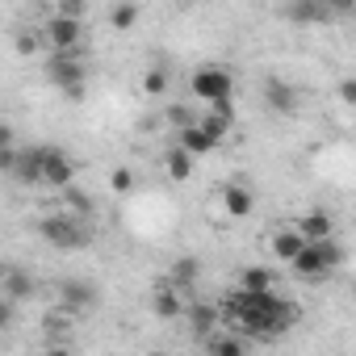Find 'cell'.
Listing matches in <instances>:
<instances>
[{
	"instance_id": "cell-28",
	"label": "cell",
	"mask_w": 356,
	"mask_h": 356,
	"mask_svg": "<svg viewBox=\"0 0 356 356\" xmlns=\"http://www.w3.org/2000/svg\"><path fill=\"white\" fill-rule=\"evenodd\" d=\"M109 189H113V193H130V189H134V172H130V168H113V172H109Z\"/></svg>"
},
{
	"instance_id": "cell-30",
	"label": "cell",
	"mask_w": 356,
	"mask_h": 356,
	"mask_svg": "<svg viewBox=\"0 0 356 356\" xmlns=\"http://www.w3.org/2000/svg\"><path fill=\"white\" fill-rule=\"evenodd\" d=\"M55 13H63V17H84V0H59V5H55Z\"/></svg>"
},
{
	"instance_id": "cell-24",
	"label": "cell",
	"mask_w": 356,
	"mask_h": 356,
	"mask_svg": "<svg viewBox=\"0 0 356 356\" xmlns=\"http://www.w3.org/2000/svg\"><path fill=\"white\" fill-rule=\"evenodd\" d=\"M59 193H63V202H67L72 214H80V218H92V214H97V202H92L88 193H80L76 185H67V189H59Z\"/></svg>"
},
{
	"instance_id": "cell-4",
	"label": "cell",
	"mask_w": 356,
	"mask_h": 356,
	"mask_svg": "<svg viewBox=\"0 0 356 356\" xmlns=\"http://www.w3.org/2000/svg\"><path fill=\"white\" fill-rule=\"evenodd\" d=\"M88 222L92 218H80L72 210H59V214H47L38 222V235L47 243H55V248H88L92 243V227Z\"/></svg>"
},
{
	"instance_id": "cell-17",
	"label": "cell",
	"mask_w": 356,
	"mask_h": 356,
	"mask_svg": "<svg viewBox=\"0 0 356 356\" xmlns=\"http://www.w3.org/2000/svg\"><path fill=\"white\" fill-rule=\"evenodd\" d=\"M193 163H197V159H193V155H189V151H185L181 143H176V147H172V151L163 155V172H168V181L185 185L189 176H193Z\"/></svg>"
},
{
	"instance_id": "cell-14",
	"label": "cell",
	"mask_w": 356,
	"mask_h": 356,
	"mask_svg": "<svg viewBox=\"0 0 356 356\" xmlns=\"http://www.w3.org/2000/svg\"><path fill=\"white\" fill-rule=\"evenodd\" d=\"M181 147H185V151L197 159V155H210V151L218 147V138H214V134H210V130H206L197 118H193L189 126H181Z\"/></svg>"
},
{
	"instance_id": "cell-31",
	"label": "cell",
	"mask_w": 356,
	"mask_h": 356,
	"mask_svg": "<svg viewBox=\"0 0 356 356\" xmlns=\"http://www.w3.org/2000/svg\"><path fill=\"white\" fill-rule=\"evenodd\" d=\"M323 5H327L331 17H348V13L356 9V0H323Z\"/></svg>"
},
{
	"instance_id": "cell-6",
	"label": "cell",
	"mask_w": 356,
	"mask_h": 356,
	"mask_svg": "<svg viewBox=\"0 0 356 356\" xmlns=\"http://www.w3.org/2000/svg\"><path fill=\"white\" fill-rule=\"evenodd\" d=\"M42 42H47L51 51H76V47L84 42V22L63 17V13H51V17L42 22Z\"/></svg>"
},
{
	"instance_id": "cell-8",
	"label": "cell",
	"mask_w": 356,
	"mask_h": 356,
	"mask_svg": "<svg viewBox=\"0 0 356 356\" xmlns=\"http://www.w3.org/2000/svg\"><path fill=\"white\" fill-rule=\"evenodd\" d=\"M248 343H252V339H248V335H239V331H235V327H227V323H218L214 331H206V335H202V348H206L210 356H243V352H248Z\"/></svg>"
},
{
	"instance_id": "cell-32",
	"label": "cell",
	"mask_w": 356,
	"mask_h": 356,
	"mask_svg": "<svg viewBox=\"0 0 356 356\" xmlns=\"http://www.w3.org/2000/svg\"><path fill=\"white\" fill-rule=\"evenodd\" d=\"M339 101H343V105H356V80H352V76L339 80Z\"/></svg>"
},
{
	"instance_id": "cell-18",
	"label": "cell",
	"mask_w": 356,
	"mask_h": 356,
	"mask_svg": "<svg viewBox=\"0 0 356 356\" xmlns=\"http://www.w3.org/2000/svg\"><path fill=\"white\" fill-rule=\"evenodd\" d=\"M222 210H227L231 218H248V214L256 210L252 189H243V185H222Z\"/></svg>"
},
{
	"instance_id": "cell-33",
	"label": "cell",
	"mask_w": 356,
	"mask_h": 356,
	"mask_svg": "<svg viewBox=\"0 0 356 356\" xmlns=\"http://www.w3.org/2000/svg\"><path fill=\"white\" fill-rule=\"evenodd\" d=\"M42 327H47V335H55V331H67V314H55V310H51V314L42 318Z\"/></svg>"
},
{
	"instance_id": "cell-11",
	"label": "cell",
	"mask_w": 356,
	"mask_h": 356,
	"mask_svg": "<svg viewBox=\"0 0 356 356\" xmlns=\"http://www.w3.org/2000/svg\"><path fill=\"white\" fill-rule=\"evenodd\" d=\"M97 285L92 281H80V277H72V281H63L59 285V302L67 306V310H92L97 306Z\"/></svg>"
},
{
	"instance_id": "cell-26",
	"label": "cell",
	"mask_w": 356,
	"mask_h": 356,
	"mask_svg": "<svg viewBox=\"0 0 356 356\" xmlns=\"http://www.w3.org/2000/svg\"><path fill=\"white\" fill-rule=\"evenodd\" d=\"M143 92H147V97H163V92H168V72H163V67H151V72L143 76Z\"/></svg>"
},
{
	"instance_id": "cell-20",
	"label": "cell",
	"mask_w": 356,
	"mask_h": 356,
	"mask_svg": "<svg viewBox=\"0 0 356 356\" xmlns=\"http://www.w3.org/2000/svg\"><path fill=\"white\" fill-rule=\"evenodd\" d=\"M151 310H155L159 318H181V314H185V298H181V289H176V285H163V289H155V298H151Z\"/></svg>"
},
{
	"instance_id": "cell-12",
	"label": "cell",
	"mask_w": 356,
	"mask_h": 356,
	"mask_svg": "<svg viewBox=\"0 0 356 356\" xmlns=\"http://www.w3.org/2000/svg\"><path fill=\"white\" fill-rule=\"evenodd\" d=\"M9 176H17L22 185H42V147H17Z\"/></svg>"
},
{
	"instance_id": "cell-16",
	"label": "cell",
	"mask_w": 356,
	"mask_h": 356,
	"mask_svg": "<svg viewBox=\"0 0 356 356\" xmlns=\"http://www.w3.org/2000/svg\"><path fill=\"white\" fill-rule=\"evenodd\" d=\"M302 243H306V239H302V235H298V227L289 222V227L273 231V239H268V252H273L277 260H285V264H289V260H293V256L302 252Z\"/></svg>"
},
{
	"instance_id": "cell-29",
	"label": "cell",
	"mask_w": 356,
	"mask_h": 356,
	"mask_svg": "<svg viewBox=\"0 0 356 356\" xmlns=\"http://www.w3.org/2000/svg\"><path fill=\"white\" fill-rule=\"evenodd\" d=\"M13 318H17V302H13L9 293H0V331H9Z\"/></svg>"
},
{
	"instance_id": "cell-7",
	"label": "cell",
	"mask_w": 356,
	"mask_h": 356,
	"mask_svg": "<svg viewBox=\"0 0 356 356\" xmlns=\"http://www.w3.org/2000/svg\"><path fill=\"white\" fill-rule=\"evenodd\" d=\"M42 185H51V189H67V185H76V163H72L67 151H59V147H42Z\"/></svg>"
},
{
	"instance_id": "cell-3",
	"label": "cell",
	"mask_w": 356,
	"mask_h": 356,
	"mask_svg": "<svg viewBox=\"0 0 356 356\" xmlns=\"http://www.w3.org/2000/svg\"><path fill=\"white\" fill-rule=\"evenodd\" d=\"M47 80H51L67 101H84V92H88V63L80 59V47H76V51H51V59H47Z\"/></svg>"
},
{
	"instance_id": "cell-34",
	"label": "cell",
	"mask_w": 356,
	"mask_h": 356,
	"mask_svg": "<svg viewBox=\"0 0 356 356\" xmlns=\"http://www.w3.org/2000/svg\"><path fill=\"white\" fill-rule=\"evenodd\" d=\"M13 159H17V147H0V172H13Z\"/></svg>"
},
{
	"instance_id": "cell-5",
	"label": "cell",
	"mask_w": 356,
	"mask_h": 356,
	"mask_svg": "<svg viewBox=\"0 0 356 356\" xmlns=\"http://www.w3.org/2000/svg\"><path fill=\"white\" fill-rule=\"evenodd\" d=\"M189 92L197 97V101H231L235 97V76L227 72V67H197L193 76H189Z\"/></svg>"
},
{
	"instance_id": "cell-22",
	"label": "cell",
	"mask_w": 356,
	"mask_h": 356,
	"mask_svg": "<svg viewBox=\"0 0 356 356\" xmlns=\"http://www.w3.org/2000/svg\"><path fill=\"white\" fill-rule=\"evenodd\" d=\"M197 277H202V264H197L193 256H185V260H176V264H172L168 285H176V289L185 293V289H193V285H197Z\"/></svg>"
},
{
	"instance_id": "cell-9",
	"label": "cell",
	"mask_w": 356,
	"mask_h": 356,
	"mask_svg": "<svg viewBox=\"0 0 356 356\" xmlns=\"http://www.w3.org/2000/svg\"><path fill=\"white\" fill-rule=\"evenodd\" d=\"M285 17H289V26H298V30H310V26H327V22H331V13H327L323 0H289V5H285Z\"/></svg>"
},
{
	"instance_id": "cell-13",
	"label": "cell",
	"mask_w": 356,
	"mask_h": 356,
	"mask_svg": "<svg viewBox=\"0 0 356 356\" xmlns=\"http://www.w3.org/2000/svg\"><path fill=\"white\" fill-rule=\"evenodd\" d=\"M181 318H189V327L197 331V339L206 335V331H214L218 323H222V310L214 306V302H185V314Z\"/></svg>"
},
{
	"instance_id": "cell-27",
	"label": "cell",
	"mask_w": 356,
	"mask_h": 356,
	"mask_svg": "<svg viewBox=\"0 0 356 356\" xmlns=\"http://www.w3.org/2000/svg\"><path fill=\"white\" fill-rule=\"evenodd\" d=\"M13 47H17V55H26V59H30V55H38V51H42V34H34V30H22V34L13 38Z\"/></svg>"
},
{
	"instance_id": "cell-19",
	"label": "cell",
	"mask_w": 356,
	"mask_h": 356,
	"mask_svg": "<svg viewBox=\"0 0 356 356\" xmlns=\"http://www.w3.org/2000/svg\"><path fill=\"white\" fill-rule=\"evenodd\" d=\"M293 227H298L302 239H327V235H335V222H331L327 210H310V214H302Z\"/></svg>"
},
{
	"instance_id": "cell-23",
	"label": "cell",
	"mask_w": 356,
	"mask_h": 356,
	"mask_svg": "<svg viewBox=\"0 0 356 356\" xmlns=\"http://www.w3.org/2000/svg\"><path fill=\"white\" fill-rule=\"evenodd\" d=\"M138 17H143V9L134 5V0H118V5L109 9V26H113L118 34H126V30H134V26H138Z\"/></svg>"
},
{
	"instance_id": "cell-2",
	"label": "cell",
	"mask_w": 356,
	"mask_h": 356,
	"mask_svg": "<svg viewBox=\"0 0 356 356\" xmlns=\"http://www.w3.org/2000/svg\"><path fill=\"white\" fill-rule=\"evenodd\" d=\"M343 260H348V252L335 243V235H327V239H306L302 252L289 260V268L306 281H327L335 268H343Z\"/></svg>"
},
{
	"instance_id": "cell-21",
	"label": "cell",
	"mask_w": 356,
	"mask_h": 356,
	"mask_svg": "<svg viewBox=\"0 0 356 356\" xmlns=\"http://www.w3.org/2000/svg\"><path fill=\"white\" fill-rule=\"evenodd\" d=\"M0 293H9L13 302H26V298L34 293V277H30V273H17V268L0 273Z\"/></svg>"
},
{
	"instance_id": "cell-1",
	"label": "cell",
	"mask_w": 356,
	"mask_h": 356,
	"mask_svg": "<svg viewBox=\"0 0 356 356\" xmlns=\"http://www.w3.org/2000/svg\"><path fill=\"white\" fill-rule=\"evenodd\" d=\"M218 310H222V323L248 339H277L302 318V306L285 302L277 289H235Z\"/></svg>"
},
{
	"instance_id": "cell-25",
	"label": "cell",
	"mask_w": 356,
	"mask_h": 356,
	"mask_svg": "<svg viewBox=\"0 0 356 356\" xmlns=\"http://www.w3.org/2000/svg\"><path fill=\"white\" fill-rule=\"evenodd\" d=\"M277 285V273H268V268H243L239 273V289H273Z\"/></svg>"
},
{
	"instance_id": "cell-15",
	"label": "cell",
	"mask_w": 356,
	"mask_h": 356,
	"mask_svg": "<svg viewBox=\"0 0 356 356\" xmlns=\"http://www.w3.org/2000/svg\"><path fill=\"white\" fill-rule=\"evenodd\" d=\"M197 122H202V126H206V130H210L218 143H222V138L231 134V122H235V105H231V101H210V113H206V118H197Z\"/></svg>"
},
{
	"instance_id": "cell-36",
	"label": "cell",
	"mask_w": 356,
	"mask_h": 356,
	"mask_svg": "<svg viewBox=\"0 0 356 356\" xmlns=\"http://www.w3.org/2000/svg\"><path fill=\"white\" fill-rule=\"evenodd\" d=\"M42 5H59V0H42Z\"/></svg>"
},
{
	"instance_id": "cell-35",
	"label": "cell",
	"mask_w": 356,
	"mask_h": 356,
	"mask_svg": "<svg viewBox=\"0 0 356 356\" xmlns=\"http://www.w3.org/2000/svg\"><path fill=\"white\" fill-rule=\"evenodd\" d=\"M0 147H17V134H13L9 122H0Z\"/></svg>"
},
{
	"instance_id": "cell-10",
	"label": "cell",
	"mask_w": 356,
	"mask_h": 356,
	"mask_svg": "<svg viewBox=\"0 0 356 356\" xmlns=\"http://www.w3.org/2000/svg\"><path fill=\"white\" fill-rule=\"evenodd\" d=\"M264 105H268L273 113L289 118V113H298V105H302V92H298L293 84H285V80H268V84H264Z\"/></svg>"
}]
</instances>
